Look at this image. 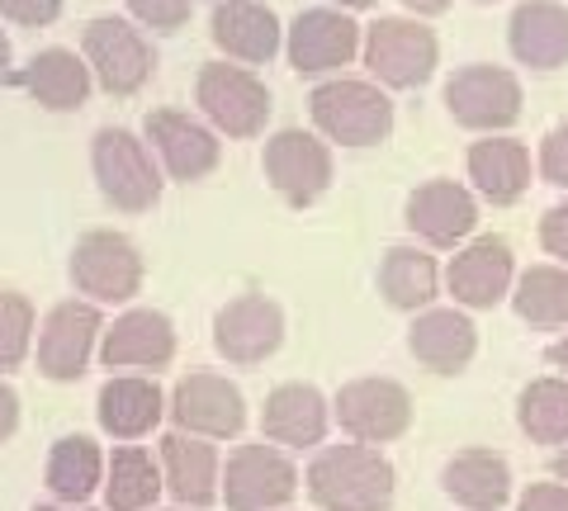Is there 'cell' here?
Listing matches in <instances>:
<instances>
[{"mask_svg": "<svg viewBox=\"0 0 568 511\" xmlns=\"http://www.w3.org/2000/svg\"><path fill=\"white\" fill-rule=\"evenodd\" d=\"M549 365L568 369V337H564V341H555V346H549Z\"/></svg>", "mask_w": 568, "mask_h": 511, "instance_id": "44", "label": "cell"}, {"mask_svg": "<svg viewBox=\"0 0 568 511\" xmlns=\"http://www.w3.org/2000/svg\"><path fill=\"white\" fill-rule=\"evenodd\" d=\"M209 6H219V0H209Z\"/></svg>", "mask_w": 568, "mask_h": 511, "instance_id": "49", "label": "cell"}, {"mask_svg": "<svg viewBox=\"0 0 568 511\" xmlns=\"http://www.w3.org/2000/svg\"><path fill=\"white\" fill-rule=\"evenodd\" d=\"M507 43L530 72H555L568 62V10L559 0H521L507 20Z\"/></svg>", "mask_w": 568, "mask_h": 511, "instance_id": "25", "label": "cell"}, {"mask_svg": "<svg viewBox=\"0 0 568 511\" xmlns=\"http://www.w3.org/2000/svg\"><path fill=\"white\" fill-rule=\"evenodd\" d=\"M361 43H365V29L351 20V10H336V6L304 10L284 29V58H290L298 76L342 72L351 58H361Z\"/></svg>", "mask_w": 568, "mask_h": 511, "instance_id": "15", "label": "cell"}, {"mask_svg": "<svg viewBox=\"0 0 568 511\" xmlns=\"http://www.w3.org/2000/svg\"><path fill=\"white\" fill-rule=\"evenodd\" d=\"M540 175L549 185L568 190V123H559V129L545 133V143H540Z\"/></svg>", "mask_w": 568, "mask_h": 511, "instance_id": "37", "label": "cell"}, {"mask_svg": "<svg viewBox=\"0 0 568 511\" xmlns=\"http://www.w3.org/2000/svg\"><path fill=\"white\" fill-rule=\"evenodd\" d=\"M379 294L388 298V308H398V313H426L432 298L440 294L436 256H426L422 246H394L379 266Z\"/></svg>", "mask_w": 568, "mask_h": 511, "instance_id": "31", "label": "cell"}, {"mask_svg": "<svg viewBox=\"0 0 568 511\" xmlns=\"http://www.w3.org/2000/svg\"><path fill=\"white\" fill-rule=\"evenodd\" d=\"M361 58H365L369 76H375L384 91H417V85H426L436 76L440 43L422 20L388 14V20H375L365 29Z\"/></svg>", "mask_w": 568, "mask_h": 511, "instance_id": "8", "label": "cell"}, {"mask_svg": "<svg viewBox=\"0 0 568 511\" xmlns=\"http://www.w3.org/2000/svg\"><path fill=\"white\" fill-rule=\"evenodd\" d=\"M440 488L465 511H503L511 502V464L497 450H459L440 469Z\"/></svg>", "mask_w": 568, "mask_h": 511, "instance_id": "27", "label": "cell"}, {"mask_svg": "<svg viewBox=\"0 0 568 511\" xmlns=\"http://www.w3.org/2000/svg\"><path fill=\"white\" fill-rule=\"evenodd\" d=\"M298 492V469L271 440L237 446L223 464V502L227 511H284Z\"/></svg>", "mask_w": 568, "mask_h": 511, "instance_id": "11", "label": "cell"}, {"mask_svg": "<svg viewBox=\"0 0 568 511\" xmlns=\"http://www.w3.org/2000/svg\"><path fill=\"white\" fill-rule=\"evenodd\" d=\"M142 137H148V147L156 152L166 181H175V185L204 181V175H213L223 162V143H219L223 133L213 129L209 119L185 114V110H148Z\"/></svg>", "mask_w": 568, "mask_h": 511, "instance_id": "10", "label": "cell"}, {"mask_svg": "<svg viewBox=\"0 0 568 511\" xmlns=\"http://www.w3.org/2000/svg\"><path fill=\"white\" fill-rule=\"evenodd\" d=\"M403 6L413 10V14H446L450 0H403Z\"/></svg>", "mask_w": 568, "mask_h": 511, "instance_id": "42", "label": "cell"}, {"mask_svg": "<svg viewBox=\"0 0 568 511\" xmlns=\"http://www.w3.org/2000/svg\"><path fill=\"white\" fill-rule=\"evenodd\" d=\"M308 114L327 143L342 147H379L394 133V104L379 81L332 76L308 95Z\"/></svg>", "mask_w": 568, "mask_h": 511, "instance_id": "4", "label": "cell"}, {"mask_svg": "<svg viewBox=\"0 0 568 511\" xmlns=\"http://www.w3.org/2000/svg\"><path fill=\"white\" fill-rule=\"evenodd\" d=\"M407 350L426 365L432 375H465L474 350H478V331L469 323V313L459 308H426L417 313L413 331H407Z\"/></svg>", "mask_w": 568, "mask_h": 511, "instance_id": "26", "label": "cell"}, {"mask_svg": "<svg viewBox=\"0 0 568 511\" xmlns=\"http://www.w3.org/2000/svg\"><path fill=\"white\" fill-rule=\"evenodd\" d=\"M517 421L536 446H564L568 440V379L526 384V394L517 402Z\"/></svg>", "mask_w": 568, "mask_h": 511, "instance_id": "32", "label": "cell"}, {"mask_svg": "<svg viewBox=\"0 0 568 511\" xmlns=\"http://www.w3.org/2000/svg\"><path fill=\"white\" fill-rule=\"evenodd\" d=\"M327 6H336V10H369L375 0H327Z\"/></svg>", "mask_w": 568, "mask_h": 511, "instance_id": "45", "label": "cell"}, {"mask_svg": "<svg viewBox=\"0 0 568 511\" xmlns=\"http://www.w3.org/2000/svg\"><path fill=\"white\" fill-rule=\"evenodd\" d=\"M39 346V308L20 289H0V375L20 369Z\"/></svg>", "mask_w": 568, "mask_h": 511, "instance_id": "34", "label": "cell"}, {"mask_svg": "<svg viewBox=\"0 0 568 511\" xmlns=\"http://www.w3.org/2000/svg\"><path fill=\"white\" fill-rule=\"evenodd\" d=\"M407 227H413L426 246H455L478 227V204L465 185L426 181L407 195Z\"/></svg>", "mask_w": 568, "mask_h": 511, "instance_id": "24", "label": "cell"}, {"mask_svg": "<svg viewBox=\"0 0 568 511\" xmlns=\"http://www.w3.org/2000/svg\"><path fill=\"white\" fill-rule=\"evenodd\" d=\"M14 431H20V394L0 379V446H6Z\"/></svg>", "mask_w": 568, "mask_h": 511, "instance_id": "40", "label": "cell"}, {"mask_svg": "<svg viewBox=\"0 0 568 511\" xmlns=\"http://www.w3.org/2000/svg\"><path fill=\"white\" fill-rule=\"evenodd\" d=\"M67 0H0V20L20 24V29H48L62 20Z\"/></svg>", "mask_w": 568, "mask_h": 511, "instance_id": "36", "label": "cell"}, {"mask_svg": "<svg viewBox=\"0 0 568 511\" xmlns=\"http://www.w3.org/2000/svg\"><path fill=\"white\" fill-rule=\"evenodd\" d=\"M95 421L119 446L152 436L166 421V394L152 375H110L95 394Z\"/></svg>", "mask_w": 568, "mask_h": 511, "instance_id": "20", "label": "cell"}, {"mask_svg": "<svg viewBox=\"0 0 568 511\" xmlns=\"http://www.w3.org/2000/svg\"><path fill=\"white\" fill-rule=\"evenodd\" d=\"M91 175L100 200L119 214H148L162 204L166 190V171L148 147V137L133 129H114V123L91 133Z\"/></svg>", "mask_w": 568, "mask_h": 511, "instance_id": "2", "label": "cell"}, {"mask_svg": "<svg viewBox=\"0 0 568 511\" xmlns=\"http://www.w3.org/2000/svg\"><path fill=\"white\" fill-rule=\"evenodd\" d=\"M156 460L166 473V498L175 507L209 511L213 502H223V454L219 440L190 436V431H166L156 446Z\"/></svg>", "mask_w": 568, "mask_h": 511, "instance_id": "18", "label": "cell"}, {"mask_svg": "<svg viewBox=\"0 0 568 511\" xmlns=\"http://www.w3.org/2000/svg\"><path fill=\"white\" fill-rule=\"evenodd\" d=\"M81 58L91 62V76L104 95H138L156 76V48L138 20L123 14H95L81 29Z\"/></svg>", "mask_w": 568, "mask_h": 511, "instance_id": "6", "label": "cell"}, {"mask_svg": "<svg viewBox=\"0 0 568 511\" xmlns=\"http://www.w3.org/2000/svg\"><path fill=\"white\" fill-rule=\"evenodd\" d=\"M517 511H568V483H530Z\"/></svg>", "mask_w": 568, "mask_h": 511, "instance_id": "38", "label": "cell"}, {"mask_svg": "<svg viewBox=\"0 0 568 511\" xmlns=\"http://www.w3.org/2000/svg\"><path fill=\"white\" fill-rule=\"evenodd\" d=\"M71 289L81 298H91L100 308H129L133 298L148 285V260H142V246L119 233V227H91L71 246L67 260Z\"/></svg>", "mask_w": 568, "mask_h": 511, "instance_id": "3", "label": "cell"}, {"mask_svg": "<svg viewBox=\"0 0 568 511\" xmlns=\"http://www.w3.org/2000/svg\"><path fill=\"white\" fill-rule=\"evenodd\" d=\"M327 427H332V402L313 384H280L261 408V436L280 450L323 446Z\"/></svg>", "mask_w": 568, "mask_h": 511, "instance_id": "22", "label": "cell"}, {"mask_svg": "<svg viewBox=\"0 0 568 511\" xmlns=\"http://www.w3.org/2000/svg\"><path fill=\"white\" fill-rule=\"evenodd\" d=\"M33 511H104V507H91V502H43V507H33Z\"/></svg>", "mask_w": 568, "mask_h": 511, "instance_id": "43", "label": "cell"}, {"mask_svg": "<svg viewBox=\"0 0 568 511\" xmlns=\"http://www.w3.org/2000/svg\"><path fill=\"white\" fill-rule=\"evenodd\" d=\"M175 360V323L162 308L129 304L100 341V365L119 369V375H156Z\"/></svg>", "mask_w": 568, "mask_h": 511, "instance_id": "17", "label": "cell"}, {"mask_svg": "<svg viewBox=\"0 0 568 511\" xmlns=\"http://www.w3.org/2000/svg\"><path fill=\"white\" fill-rule=\"evenodd\" d=\"M511 308L536 327H564L568 323V270H555V266L526 270L517 279V294H511Z\"/></svg>", "mask_w": 568, "mask_h": 511, "instance_id": "33", "label": "cell"}, {"mask_svg": "<svg viewBox=\"0 0 568 511\" xmlns=\"http://www.w3.org/2000/svg\"><path fill=\"white\" fill-rule=\"evenodd\" d=\"M332 417L361 446H388L413 427V394L398 379H351L332 398Z\"/></svg>", "mask_w": 568, "mask_h": 511, "instance_id": "12", "label": "cell"}, {"mask_svg": "<svg viewBox=\"0 0 568 511\" xmlns=\"http://www.w3.org/2000/svg\"><path fill=\"white\" fill-rule=\"evenodd\" d=\"M166 492V473L162 460L148 446H114L110 469H104V511H152Z\"/></svg>", "mask_w": 568, "mask_h": 511, "instance_id": "29", "label": "cell"}, {"mask_svg": "<svg viewBox=\"0 0 568 511\" xmlns=\"http://www.w3.org/2000/svg\"><path fill=\"white\" fill-rule=\"evenodd\" d=\"M14 72H20V67H14V48H10V33L0 29V85H14Z\"/></svg>", "mask_w": 568, "mask_h": 511, "instance_id": "41", "label": "cell"}, {"mask_svg": "<svg viewBox=\"0 0 568 511\" xmlns=\"http://www.w3.org/2000/svg\"><path fill=\"white\" fill-rule=\"evenodd\" d=\"M261 166H265L271 190L294 208H308L332 190V147L304 129H280L265 143Z\"/></svg>", "mask_w": 568, "mask_h": 511, "instance_id": "14", "label": "cell"}, {"mask_svg": "<svg viewBox=\"0 0 568 511\" xmlns=\"http://www.w3.org/2000/svg\"><path fill=\"white\" fill-rule=\"evenodd\" d=\"M469 181L488 204H517L530 185V152L517 137L488 133L484 143L469 147Z\"/></svg>", "mask_w": 568, "mask_h": 511, "instance_id": "30", "label": "cell"}, {"mask_svg": "<svg viewBox=\"0 0 568 511\" xmlns=\"http://www.w3.org/2000/svg\"><path fill=\"white\" fill-rule=\"evenodd\" d=\"M152 511H194V507H152Z\"/></svg>", "mask_w": 568, "mask_h": 511, "instance_id": "47", "label": "cell"}, {"mask_svg": "<svg viewBox=\"0 0 568 511\" xmlns=\"http://www.w3.org/2000/svg\"><path fill=\"white\" fill-rule=\"evenodd\" d=\"M14 91H24L48 114H77L95 91L91 62L71 48H43L14 72Z\"/></svg>", "mask_w": 568, "mask_h": 511, "instance_id": "21", "label": "cell"}, {"mask_svg": "<svg viewBox=\"0 0 568 511\" xmlns=\"http://www.w3.org/2000/svg\"><path fill=\"white\" fill-rule=\"evenodd\" d=\"M129 6V20H138L142 29L152 33H175L190 24V10L194 0H123Z\"/></svg>", "mask_w": 568, "mask_h": 511, "instance_id": "35", "label": "cell"}, {"mask_svg": "<svg viewBox=\"0 0 568 511\" xmlns=\"http://www.w3.org/2000/svg\"><path fill=\"white\" fill-rule=\"evenodd\" d=\"M555 479H559V483H568V450H564L559 460H555Z\"/></svg>", "mask_w": 568, "mask_h": 511, "instance_id": "46", "label": "cell"}, {"mask_svg": "<svg viewBox=\"0 0 568 511\" xmlns=\"http://www.w3.org/2000/svg\"><path fill=\"white\" fill-rule=\"evenodd\" d=\"M104 469H110V454L100 450L95 436H62L52 440L48 464H43V488L52 502H91L104 488Z\"/></svg>", "mask_w": 568, "mask_h": 511, "instance_id": "28", "label": "cell"}, {"mask_svg": "<svg viewBox=\"0 0 568 511\" xmlns=\"http://www.w3.org/2000/svg\"><path fill=\"white\" fill-rule=\"evenodd\" d=\"M478 6H493V0H478Z\"/></svg>", "mask_w": 568, "mask_h": 511, "instance_id": "48", "label": "cell"}, {"mask_svg": "<svg viewBox=\"0 0 568 511\" xmlns=\"http://www.w3.org/2000/svg\"><path fill=\"white\" fill-rule=\"evenodd\" d=\"M166 417L175 431H190L204 440H233L246 427V398L227 375L190 369L166 394Z\"/></svg>", "mask_w": 568, "mask_h": 511, "instance_id": "9", "label": "cell"}, {"mask_svg": "<svg viewBox=\"0 0 568 511\" xmlns=\"http://www.w3.org/2000/svg\"><path fill=\"white\" fill-rule=\"evenodd\" d=\"M284 346V308L265 294H237L213 313V350L227 365H265Z\"/></svg>", "mask_w": 568, "mask_h": 511, "instance_id": "16", "label": "cell"}, {"mask_svg": "<svg viewBox=\"0 0 568 511\" xmlns=\"http://www.w3.org/2000/svg\"><path fill=\"white\" fill-rule=\"evenodd\" d=\"M540 242H545V252H549V256L568 260V204H559V208H549V214H545V223H540Z\"/></svg>", "mask_w": 568, "mask_h": 511, "instance_id": "39", "label": "cell"}, {"mask_svg": "<svg viewBox=\"0 0 568 511\" xmlns=\"http://www.w3.org/2000/svg\"><path fill=\"white\" fill-rule=\"evenodd\" d=\"M209 39L227 62L265 67L284 48V24L265 0H219L209 14Z\"/></svg>", "mask_w": 568, "mask_h": 511, "instance_id": "19", "label": "cell"}, {"mask_svg": "<svg viewBox=\"0 0 568 511\" xmlns=\"http://www.w3.org/2000/svg\"><path fill=\"white\" fill-rule=\"evenodd\" d=\"M104 327H110V317L91 298L71 294L62 304H52L39 323V346H33L39 375L52 384H77L91 369V360H100Z\"/></svg>", "mask_w": 568, "mask_h": 511, "instance_id": "5", "label": "cell"}, {"mask_svg": "<svg viewBox=\"0 0 568 511\" xmlns=\"http://www.w3.org/2000/svg\"><path fill=\"white\" fill-rule=\"evenodd\" d=\"M511 275H517V266H511V246L503 237H478L465 246V252H455L446 285H450L459 308H493L511 294Z\"/></svg>", "mask_w": 568, "mask_h": 511, "instance_id": "23", "label": "cell"}, {"mask_svg": "<svg viewBox=\"0 0 568 511\" xmlns=\"http://www.w3.org/2000/svg\"><path fill=\"white\" fill-rule=\"evenodd\" d=\"M194 104L223 137H256L271 123V91L242 62H204L194 76Z\"/></svg>", "mask_w": 568, "mask_h": 511, "instance_id": "7", "label": "cell"}, {"mask_svg": "<svg viewBox=\"0 0 568 511\" xmlns=\"http://www.w3.org/2000/svg\"><path fill=\"white\" fill-rule=\"evenodd\" d=\"M446 110L459 129L474 133H503L521 119V81L507 72V67H459L446 81Z\"/></svg>", "mask_w": 568, "mask_h": 511, "instance_id": "13", "label": "cell"}, {"mask_svg": "<svg viewBox=\"0 0 568 511\" xmlns=\"http://www.w3.org/2000/svg\"><path fill=\"white\" fill-rule=\"evenodd\" d=\"M304 488L323 511H388L398 492V473L379 446L346 440V446H323L313 454Z\"/></svg>", "mask_w": 568, "mask_h": 511, "instance_id": "1", "label": "cell"}]
</instances>
